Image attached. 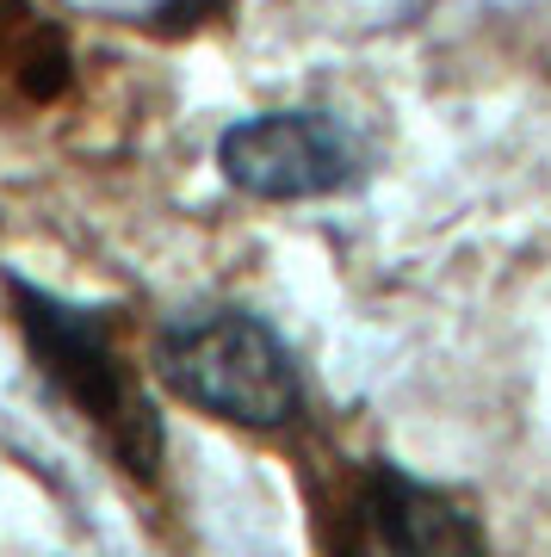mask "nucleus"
<instances>
[{
	"label": "nucleus",
	"mask_w": 551,
	"mask_h": 557,
	"mask_svg": "<svg viewBox=\"0 0 551 557\" xmlns=\"http://www.w3.org/2000/svg\"><path fill=\"white\" fill-rule=\"evenodd\" d=\"M156 379L180 403L236 428H292L304 416V372H297L292 341L267 317L236 310V304L161 322Z\"/></svg>",
	"instance_id": "obj_1"
},
{
	"label": "nucleus",
	"mask_w": 551,
	"mask_h": 557,
	"mask_svg": "<svg viewBox=\"0 0 551 557\" xmlns=\"http://www.w3.org/2000/svg\"><path fill=\"white\" fill-rule=\"evenodd\" d=\"M341 557H490V539L458 496L378 458L354 483Z\"/></svg>",
	"instance_id": "obj_4"
},
{
	"label": "nucleus",
	"mask_w": 551,
	"mask_h": 557,
	"mask_svg": "<svg viewBox=\"0 0 551 557\" xmlns=\"http://www.w3.org/2000/svg\"><path fill=\"white\" fill-rule=\"evenodd\" d=\"M217 168L223 180L267 205H297V199H335L366 174V143L347 119L335 112H255L236 119L217 137Z\"/></svg>",
	"instance_id": "obj_2"
},
{
	"label": "nucleus",
	"mask_w": 551,
	"mask_h": 557,
	"mask_svg": "<svg viewBox=\"0 0 551 557\" xmlns=\"http://www.w3.org/2000/svg\"><path fill=\"white\" fill-rule=\"evenodd\" d=\"M20 304H25V335L38 347L44 372L57 379V391H69V403H75L81 416H94L106 446H112L131 471H149L156 453H161L156 409L143 403V391L119 366L99 317L69 310V304H57L50 292H32V285H20Z\"/></svg>",
	"instance_id": "obj_3"
}]
</instances>
